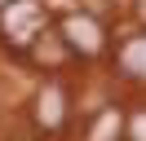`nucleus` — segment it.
I'll return each instance as SVG.
<instances>
[{
	"mask_svg": "<svg viewBox=\"0 0 146 141\" xmlns=\"http://www.w3.org/2000/svg\"><path fill=\"white\" fill-rule=\"evenodd\" d=\"M40 123H49V128L62 123V93L58 88H44L40 93Z\"/></svg>",
	"mask_w": 146,
	"mask_h": 141,
	"instance_id": "nucleus-4",
	"label": "nucleus"
},
{
	"mask_svg": "<svg viewBox=\"0 0 146 141\" xmlns=\"http://www.w3.org/2000/svg\"><path fill=\"white\" fill-rule=\"evenodd\" d=\"M62 35H66V44L80 49V53H98L102 49V26L93 22V18H84V13L66 18V22H62Z\"/></svg>",
	"mask_w": 146,
	"mask_h": 141,
	"instance_id": "nucleus-2",
	"label": "nucleus"
},
{
	"mask_svg": "<svg viewBox=\"0 0 146 141\" xmlns=\"http://www.w3.org/2000/svg\"><path fill=\"white\" fill-rule=\"evenodd\" d=\"M36 57L40 62H58V57H62V44H58V40H40L36 44Z\"/></svg>",
	"mask_w": 146,
	"mask_h": 141,
	"instance_id": "nucleus-6",
	"label": "nucleus"
},
{
	"mask_svg": "<svg viewBox=\"0 0 146 141\" xmlns=\"http://www.w3.org/2000/svg\"><path fill=\"white\" fill-rule=\"evenodd\" d=\"M115 132H119V110H106L93 128V141H115Z\"/></svg>",
	"mask_w": 146,
	"mask_h": 141,
	"instance_id": "nucleus-5",
	"label": "nucleus"
},
{
	"mask_svg": "<svg viewBox=\"0 0 146 141\" xmlns=\"http://www.w3.org/2000/svg\"><path fill=\"white\" fill-rule=\"evenodd\" d=\"M0 22H5V35H9L13 44H27V40H36L40 26H44V9H40V0H13Z\"/></svg>",
	"mask_w": 146,
	"mask_h": 141,
	"instance_id": "nucleus-1",
	"label": "nucleus"
},
{
	"mask_svg": "<svg viewBox=\"0 0 146 141\" xmlns=\"http://www.w3.org/2000/svg\"><path fill=\"white\" fill-rule=\"evenodd\" d=\"M137 13H142V22H146V0H137Z\"/></svg>",
	"mask_w": 146,
	"mask_h": 141,
	"instance_id": "nucleus-8",
	"label": "nucleus"
},
{
	"mask_svg": "<svg viewBox=\"0 0 146 141\" xmlns=\"http://www.w3.org/2000/svg\"><path fill=\"white\" fill-rule=\"evenodd\" d=\"M119 62H124L128 75H146V35H142V40H128L124 53H119Z\"/></svg>",
	"mask_w": 146,
	"mask_h": 141,
	"instance_id": "nucleus-3",
	"label": "nucleus"
},
{
	"mask_svg": "<svg viewBox=\"0 0 146 141\" xmlns=\"http://www.w3.org/2000/svg\"><path fill=\"white\" fill-rule=\"evenodd\" d=\"M0 5H5V0H0Z\"/></svg>",
	"mask_w": 146,
	"mask_h": 141,
	"instance_id": "nucleus-9",
	"label": "nucleus"
},
{
	"mask_svg": "<svg viewBox=\"0 0 146 141\" xmlns=\"http://www.w3.org/2000/svg\"><path fill=\"white\" fill-rule=\"evenodd\" d=\"M133 141H146V115H137V123H133Z\"/></svg>",
	"mask_w": 146,
	"mask_h": 141,
	"instance_id": "nucleus-7",
	"label": "nucleus"
}]
</instances>
